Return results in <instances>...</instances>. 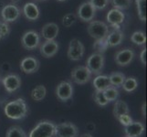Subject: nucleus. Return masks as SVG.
<instances>
[{"instance_id": "473e14b6", "label": "nucleus", "mask_w": 147, "mask_h": 137, "mask_svg": "<svg viewBox=\"0 0 147 137\" xmlns=\"http://www.w3.org/2000/svg\"><path fill=\"white\" fill-rule=\"evenodd\" d=\"M94 101L99 106H106L109 103V101L105 98V96L103 94V91L96 90L94 93Z\"/></svg>"}, {"instance_id": "dca6fc26", "label": "nucleus", "mask_w": 147, "mask_h": 137, "mask_svg": "<svg viewBox=\"0 0 147 137\" xmlns=\"http://www.w3.org/2000/svg\"><path fill=\"white\" fill-rule=\"evenodd\" d=\"M40 53L45 58H52L59 51V44L55 40H46L39 48Z\"/></svg>"}, {"instance_id": "bb28decb", "label": "nucleus", "mask_w": 147, "mask_h": 137, "mask_svg": "<svg viewBox=\"0 0 147 137\" xmlns=\"http://www.w3.org/2000/svg\"><path fill=\"white\" fill-rule=\"evenodd\" d=\"M135 4L140 20L146 21V0H135Z\"/></svg>"}, {"instance_id": "a878e982", "label": "nucleus", "mask_w": 147, "mask_h": 137, "mask_svg": "<svg viewBox=\"0 0 147 137\" xmlns=\"http://www.w3.org/2000/svg\"><path fill=\"white\" fill-rule=\"evenodd\" d=\"M6 137H28L25 131L19 125H13L8 128Z\"/></svg>"}, {"instance_id": "6ab92c4d", "label": "nucleus", "mask_w": 147, "mask_h": 137, "mask_svg": "<svg viewBox=\"0 0 147 137\" xmlns=\"http://www.w3.org/2000/svg\"><path fill=\"white\" fill-rule=\"evenodd\" d=\"M124 133L126 137H141L144 133V125L140 121H133L125 126Z\"/></svg>"}, {"instance_id": "37998d69", "label": "nucleus", "mask_w": 147, "mask_h": 137, "mask_svg": "<svg viewBox=\"0 0 147 137\" xmlns=\"http://www.w3.org/2000/svg\"><path fill=\"white\" fill-rule=\"evenodd\" d=\"M1 38H1V37H0V40H1Z\"/></svg>"}, {"instance_id": "423d86ee", "label": "nucleus", "mask_w": 147, "mask_h": 137, "mask_svg": "<svg viewBox=\"0 0 147 137\" xmlns=\"http://www.w3.org/2000/svg\"><path fill=\"white\" fill-rule=\"evenodd\" d=\"M40 43L39 34L35 30H28L25 32L21 38V44L25 49L33 50L37 49Z\"/></svg>"}, {"instance_id": "4c0bfd02", "label": "nucleus", "mask_w": 147, "mask_h": 137, "mask_svg": "<svg viewBox=\"0 0 147 137\" xmlns=\"http://www.w3.org/2000/svg\"><path fill=\"white\" fill-rule=\"evenodd\" d=\"M142 114H143V116L145 118V116H146V103H144L143 106H142Z\"/></svg>"}, {"instance_id": "a211bd4d", "label": "nucleus", "mask_w": 147, "mask_h": 137, "mask_svg": "<svg viewBox=\"0 0 147 137\" xmlns=\"http://www.w3.org/2000/svg\"><path fill=\"white\" fill-rule=\"evenodd\" d=\"M59 32V28L56 23L45 24L41 29V36L46 40H55Z\"/></svg>"}, {"instance_id": "e433bc0d", "label": "nucleus", "mask_w": 147, "mask_h": 137, "mask_svg": "<svg viewBox=\"0 0 147 137\" xmlns=\"http://www.w3.org/2000/svg\"><path fill=\"white\" fill-rule=\"evenodd\" d=\"M140 59H141L142 63H143L144 65L146 64V49H143V51L141 52Z\"/></svg>"}, {"instance_id": "7c9ffc66", "label": "nucleus", "mask_w": 147, "mask_h": 137, "mask_svg": "<svg viewBox=\"0 0 147 137\" xmlns=\"http://www.w3.org/2000/svg\"><path fill=\"white\" fill-rule=\"evenodd\" d=\"M93 48L96 51H97V53L102 54L108 48V44H107V41H106V38L97 39L96 42H94L93 44Z\"/></svg>"}, {"instance_id": "393cba45", "label": "nucleus", "mask_w": 147, "mask_h": 137, "mask_svg": "<svg viewBox=\"0 0 147 137\" xmlns=\"http://www.w3.org/2000/svg\"><path fill=\"white\" fill-rule=\"evenodd\" d=\"M123 90H125L126 92H133L138 87V82L137 80L134 77H129L126 78L124 80V82L121 85Z\"/></svg>"}, {"instance_id": "c9c22d12", "label": "nucleus", "mask_w": 147, "mask_h": 137, "mask_svg": "<svg viewBox=\"0 0 147 137\" xmlns=\"http://www.w3.org/2000/svg\"><path fill=\"white\" fill-rule=\"evenodd\" d=\"M120 123L124 125V126H127L129 124H131V123H133V119H131V117L129 115V114H123V115H121L120 116V117L117 119Z\"/></svg>"}, {"instance_id": "f03ea898", "label": "nucleus", "mask_w": 147, "mask_h": 137, "mask_svg": "<svg viewBox=\"0 0 147 137\" xmlns=\"http://www.w3.org/2000/svg\"><path fill=\"white\" fill-rule=\"evenodd\" d=\"M56 124L50 121H41L30 132L28 137H53Z\"/></svg>"}, {"instance_id": "0eeeda50", "label": "nucleus", "mask_w": 147, "mask_h": 137, "mask_svg": "<svg viewBox=\"0 0 147 137\" xmlns=\"http://www.w3.org/2000/svg\"><path fill=\"white\" fill-rule=\"evenodd\" d=\"M92 72L86 66L75 67L71 72V79L77 84L83 85L89 82L92 78Z\"/></svg>"}, {"instance_id": "ea45409f", "label": "nucleus", "mask_w": 147, "mask_h": 137, "mask_svg": "<svg viewBox=\"0 0 147 137\" xmlns=\"http://www.w3.org/2000/svg\"><path fill=\"white\" fill-rule=\"evenodd\" d=\"M10 1L12 2V4H15V5H16L17 3H18V2L21 1V0H10Z\"/></svg>"}, {"instance_id": "aec40b11", "label": "nucleus", "mask_w": 147, "mask_h": 137, "mask_svg": "<svg viewBox=\"0 0 147 137\" xmlns=\"http://www.w3.org/2000/svg\"><path fill=\"white\" fill-rule=\"evenodd\" d=\"M124 34L120 29H114L113 31L109 33L106 37V41H107L108 47H116L121 43L123 40Z\"/></svg>"}, {"instance_id": "cd10ccee", "label": "nucleus", "mask_w": 147, "mask_h": 137, "mask_svg": "<svg viewBox=\"0 0 147 137\" xmlns=\"http://www.w3.org/2000/svg\"><path fill=\"white\" fill-rule=\"evenodd\" d=\"M103 94L105 96V98L110 103V101H113L117 100L119 96V90L117 88L113 87V86H110V87L103 90Z\"/></svg>"}, {"instance_id": "6e6552de", "label": "nucleus", "mask_w": 147, "mask_h": 137, "mask_svg": "<svg viewBox=\"0 0 147 137\" xmlns=\"http://www.w3.org/2000/svg\"><path fill=\"white\" fill-rule=\"evenodd\" d=\"M84 51L85 48L82 41L78 38H73L69 45L68 58L70 60H73V61H78L83 57Z\"/></svg>"}, {"instance_id": "39448f33", "label": "nucleus", "mask_w": 147, "mask_h": 137, "mask_svg": "<svg viewBox=\"0 0 147 137\" xmlns=\"http://www.w3.org/2000/svg\"><path fill=\"white\" fill-rule=\"evenodd\" d=\"M78 134V127L72 123H62L55 126L56 137H77Z\"/></svg>"}, {"instance_id": "4be33fe9", "label": "nucleus", "mask_w": 147, "mask_h": 137, "mask_svg": "<svg viewBox=\"0 0 147 137\" xmlns=\"http://www.w3.org/2000/svg\"><path fill=\"white\" fill-rule=\"evenodd\" d=\"M123 114H129V107L125 101L121 100H116L113 106V115L116 119Z\"/></svg>"}, {"instance_id": "20e7f679", "label": "nucleus", "mask_w": 147, "mask_h": 137, "mask_svg": "<svg viewBox=\"0 0 147 137\" xmlns=\"http://www.w3.org/2000/svg\"><path fill=\"white\" fill-rule=\"evenodd\" d=\"M105 62V59L103 54L100 53H93L88 58L87 61H86V67H87L90 72L93 74H100L101 72V70L103 69Z\"/></svg>"}, {"instance_id": "7ed1b4c3", "label": "nucleus", "mask_w": 147, "mask_h": 137, "mask_svg": "<svg viewBox=\"0 0 147 137\" xmlns=\"http://www.w3.org/2000/svg\"><path fill=\"white\" fill-rule=\"evenodd\" d=\"M88 34L90 37L97 39H102L106 38L107 35L109 34V27L107 24H105L102 21H90L89 26L87 28Z\"/></svg>"}, {"instance_id": "79ce46f5", "label": "nucleus", "mask_w": 147, "mask_h": 137, "mask_svg": "<svg viewBox=\"0 0 147 137\" xmlns=\"http://www.w3.org/2000/svg\"><path fill=\"white\" fill-rule=\"evenodd\" d=\"M58 1H59V2H63V1H66V0H58Z\"/></svg>"}, {"instance_id": "2eb2a0df", "label": "nucleus", "mask_w": 147, "mask_h": 137, "mask_svg": "<svg viewBox=\"0 0 147 137\" xmlns=\"http://www.w3.org/2000/svg\"><path fill=\"white\" fill-rule=\"evenodd\" d=\"M39 61L34 57H26L20 62V69L23 72L31 74L38 72L39 69Z\"/></svg>"}, {"instance_id": "ddd939ff", "label": "nucleus", "mask_w": 147, "mask_h": 137, "mask_svg": "<svg viewBox=\"0 0 147 137\" xmlns=\"http://www.w3.org/2000/svg\"><path fill=\"white\" fill-rule=\"evenodd\" d=\"M2 82L7 92L12 93L17 91L20 88V86H21V79L17 74H9L3 79Z\"/></svg>"}, {"instance_id": "9d476101", "label": "nucleus", "mask_w": 147, "mask_h": 137, "mask_svg": "<svg viewBox=\"0 0 147 137\" xmlns=\"http://www.w3.org/2000/svg\"><path fill=\"white\" fill-rule=\"evenodd\" d=\"M21 11L15 4H8L5 6L1 11V17L4 22H14L20 17Z\"/></svg>"}, {"instance_id": "c756f323", "label": "nucleus", "mask_w": 147, "mask_h": 137, "mask_svg": "<svg viewBox=\"0 0 147 137\" xmlns=\"http://www.w3.org/2000/svg\"><path fill=\"white\" fill-rule=\"evenodd\" d=\"M113 7L118 10H125L128 9L131 4V0H111Z\"/></svg>"}, {"instance_id": "4468645a", "label": "nucleus", "mask_w": 147, "mask_h": 137, "mask_svg": "<svg viewBox=\"0 0 147 137\" xmlns=\"http://www.w3.org/2000/svg\"><path fill=\"white\" fill-rule=\"evenodd\" d=\"M106 19L111 25V27H113L114 29H120V24L124 21L125 15L121 10L113 8L108 12Z\"/></svg>"}, {"instance_id": "f3484780", "label": "nucleus", "mask_w": 147, "mask_h": 137, "mask_svg": "<svg viewBox=\"0 0 147 137\" xmlns=\"http://www.w3.org/2000/svg\"><path fill=\"white\" fill-rule=\"evenodd\" d=\"M22 12L24 14L25 18H26L28 21H36L38 19L40 11L39 8L36 4L33 2H28L24 5Z\"/></svg>"}, {"instance_id": "1a4fd4ad", "label": "nucleus", "mask_w": 147, "mask_h": 137, "mask_svg": "<svg viewBox=\"0 0 147 137\" xmlns=\"http://www.w3.org/2000/svg\"><path fill=\"white\" fill-rule=\"evenodd\" d=\"M96 15V9L92 7L90 1L83 2L78 8L77 16L84 22H90Z\"/></svg>"}, {"instance_id": "f257e3e1", "label": "nucleus", "mask_w": 147, "mask_h": 137, "mask_svg": "<svg viewBox=\"0 0 147 137\" xmlns=\"http://www.w3.org/2000/svg\"><path fill=\"white\" fill-rule=\"evenodd\" d=\"M5 114L9 119L12 120H21L27 116L28 113V108L24 99L18 98L15 101H9L5 106Z\"/></svg>"}, {"instance_id": "58836bf2", "label": "nucleus", "mask_w": 147, "mask_h": 137, "mask_svg": "<svg viewBox=\"0 0 147 137\" xmlns=\"http://www.w3.org/2000/svg\"><path fill=\"white\" fill-rule=\"evenodd\" d=\"M80 137H93V136L90 134H83L80 135Z\"/></svg>"}, {"instance_id": "f8f14e48", "label": "nucleus", "mask_w": 147, "mask_h": 137, "mask_svg": "<svg viewBox=\"0 0 147 137\" xmlns=\"http://www.w3.org/2000/svg\"><path fill=\"white\" fill-rule=\"evenodd\" d=\"M134 51L133 49H124L115 54L114 60L121 67H125L129 65L134 58Z\"/></svg>"}, {"instance_id": "c03bdc74", "label": "nucleus", "mask_w": 147, "mask_h": 137, "mask_svg": "<svg viewBox=\"0 0 147 137\" xmlns=\"http://www.w3.org/2000/svg\"><path fill=\"white\" fill-rule=\"evenodd\" d=\"M0 22H1V21H0Z\"/></svg>"}, {"instance_id": "412c9836", "label": "nucleus", "mask_w": 147, "mask_h": 137, "mask_svg": "<svg viewBox=\"0 0 147 137\" xmlns=\"http://www.w3.org/2000/svg\"><path fill=\"white\" fill-rule=\"evenodd\" d=\"M93 86L97 91H103L111 86L109 77L106 75H98L93 80Z\"/></svg>"}, {"instance_id": "5701e85b", "label": "nucleus", "mask_w": 147, "mask_h": 137, "mask_svg": "<svg viewBox=\"0 0 147 137\" xmlns=\"http://www.w3.org/2000/svg\"><path fill=\"white\" fill-rule=\"evenodd\" d=\"M47 93V89L44 85H38L36 86L31 91V98L35 101H42Z\"/></svg>"}, {"instance_id": "9b49d317", "label": "nucleus", "mask_w": 147, "mask_h": 137, "mask_svg": "<svg viewBox=\"0 0 147 137\" xmlns=\"http://www.w3.org/2000/svg\"><path fill=\"white\" fill-rule=\"evenodd\" d=\"M73 95V86L69 82H61L56 88V96L61 101H67Z\"/></svg>"}, {"instance_id": "b1692460", "label": "nucleus", "mask_w": 147, "mask_h": 137, "mask_svg": "<svg viewBox=\"0 0 147 137\" xmlns=\"http://www.w3.org/2000/svg\"><path fill=\"white\" fill-rule=\"evenodd\" d=\"M125 79H126L125 75L121 72H113L109 76L111 86H113L115 88H118L123 85Z\"/></svg>"}, {"instance_id": "a19ab883", "label": "nucleus", "mask_w": 147, "mask_h": 137, "mask_svg": "<svg viewBox=\"0 0 147 137\" xmlns=\"http://www.w3.org/2000/svg\"><path fill=\"white\" fill-rule=\"evenodd\" d=\"M38 2H43V1H47V0H36Z\"/></svg>"}, {"instance_id": "f704fd0d", "label": "nucleus", "mask_w": 147, "mask_h": 137, "mask_svg": "<svg viewBox=\"0 0 147 137\" xmlns=\"http://www.w3.org/2000/svg\"><path fill=\"white\" fill-rule=\"evenodd\" d=\"M10 32V26L7 22H0V37H7Z\"/></svg>"}, {"instance_id": "2f4dec72", "label": "nucleus", "mask_w": 147, "mask_h": 137, "mask_svg": "<svg viewBox=\"0 0 147 137\" xmlns=\"http://www.w3.org/2000/svg\"><path fill=\"white\" fill-rule=\"evenodd\" d=\"M77 20V17L73 13H69L66 14L62 18V24L65 28H70L72 25L76 22Z\"/></svg>"}, {"instance_id": "c85d7f7f", "label": "nucleus", "mask_w": 147, "mask_h": 137, "mask_svg": "<svg viewBox=\"0 0 147 137\" xmlns=\"http://www.w3.org/2000/svg\"><path fill=\"white\" fill-rule=\"evenodd\" d=\"M131 41L135 45H144L146 42V36L143 31H135L131 36Z\"/></svg>"}, {"instance_id": "72a5a7b5", "label": "nucleus", "mask_w": 147, "mask_h": 137, "mask_svg": "<svg viewBox=\"0 0 147 137\" xmlns=\"http://www.w3.org/2000/svg\"><path fill=\"white\" fill-rule=\"evenodd\" d=\"M90 3L96 10H103L107 7L110 0H90Z\"/></svg>"}]
</instances>
